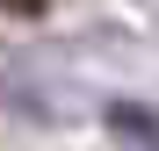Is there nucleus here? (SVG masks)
<instances>
[{"instance_id": "1", "label": "nucleus", "mask_w": 159, "mask_h": 151, "mask_svg": "<svg viewBox=\"0 0 159 151\" xmlns=\"http://www.w3.org/2000/svg\"><path fill=\"white\" fill-rule=\"evenodd\" d=\"M109 130L130 137V144H145V151H159V122H152L145 108H116V115H109Z\"/></svg>"}, {"instance_id": "2", "label": "nucleus", "mask_w": 159, "mask_h": 151, "mask_svg": "<svg viewBox=\"0 0 159 151\" xmlns=\"http://www.w3.org/2000/svg\"><path fill=\"white\" fill-rule=\"evenodd\" d=\"M51 0H0V15H43Z\"/></svg>"}]
</instances>
